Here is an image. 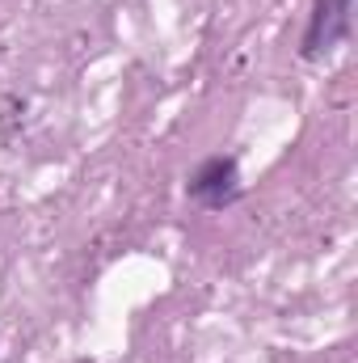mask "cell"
Returning a JSON list of instances; mask_svg holds the SVG:
<instances>
[{"label":"cell","instance_id":"obj_2","mask_svg":"<svg viewBox=\"0 0 358 363\" xmlns=\"http://www.w3.org/2000/svg\"><path fill=\"white\" fill-rule=\"evenodd\" d=\"M236 161H224V157H215V161H207L194 178H190V194L198 199V203H207V207H224L232 194H236Z\"/></svg>","mask_w":358,"mask_h":363},{"label":"cell","instance_id":"obj_1","mask_svg":"<svg viewBox=\"0 0 358 363\" xmlns=\"http://www.w3.org/2000/svg\"><path fill=\"white\" fill-rule=\"evenodd\" d=\"M350 26V0H316L312 4V26H308V38H304V55H321L329 51Z\"/></svg>","mask_w":358,"mask_h":363}]
</instances>
